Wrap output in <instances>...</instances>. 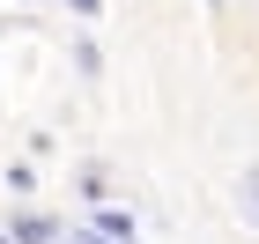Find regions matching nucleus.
<instances>
[{
	"instance_id": "nucleus-1",
	"label": "nucleus",
	"mask_w": 259,
	"mask_h": 244,
	"mask_svg": "<svg viewBox=\"0 0 259 244\" xmlns=\"http://www.w3.org/2000/svg\"><path fill=\"white\" fill-rule=\"evenodd\" d=\"M244 207H252V215H259V170H252V178H244Z\"/></svg>"
}]
</instances>
